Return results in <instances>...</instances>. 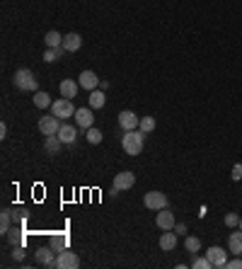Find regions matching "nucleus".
<instances>
[{
    "label": "nucleus",
    "instance_id": "17",
    "mask_svg": "<svg viewBox=\"0 0 242 269\" xmlns=\"http://www.w3.org/2000/svg\"><path fill=\"white\" fill-rule=\"evenodd\" d=\"M228 250L233 255H242V231H235L228 235Z\"/></svg>",
    "mask_w": 242,
    "mask_h": 269
},
{
    "label": "nucleus",
    "instance_id": "28",
    "mask_svg": "<svg viewBox=\"0 0 242 269\" xmlns=\"http://www.w3.org/2000/svg\"><path fill=\"white\" fill-rule=\"evenodd\" d=\"M102 139H104V133L100 129H94V126H90V129H87V143L97 146V143H102Z\"/></svg>",
    "mask_w": 242,
    "mask_h": 269
},
{
    "label": "nucleus",
    "instance_id": "2",
    "mask_svg": "<svg viewBox=\"0 0 242 269\" xmlns=\"http://www.w3.org/2000/svg\"><path fill=\"white\" fill-rule=\"evenodd\" d=\"M12 83H15V87L22 90V93H37V90H39L37 75L32 73L29 68H17L15 75H12Z\"/></svg>",
    "mask_w": 242,
    "mask_h": 269
},
{
    "label": "nucleus",
    "instance_id": "31",
    "mask_svg": "<svg viewBox=\"0 0 242 269\" xmlns=\"http://www.w3.org/2000/svg\"><path fill=\"white\" fill-rule=\"evenodd\" d=\"M225 226H228V228H237V226H240V216L237 214H225Z\"/></svg>",
    "mask_w": 242,
    "mask_h": 269
},
{
    "label": "nucleus",
    "instance_id": "20",
    "mask_svg": "<svg viewBox=\"0 0 242 269\" xmlns=\"http://www.w3.org/2000/svg\"><path fill=\"white\" fill-rule=\"evenodd\" d=\"M61 146H63V141L58 139V136H46V141H44V148H46L49 155H56L58 150H61Z\"/></svg>",
    "mask_w": 242,
    "mask_h": 269
},
{
    "label": "nucleus",
    "instance_id": "13",
    "mask_svg": "<svg viewBox=\"0 0 242 269\" xmlns=\"http://www.w3.org/2000/svg\"><path fill=\"white\" fill-rule=\"evenodd\" d=\"M133 185H136V175L129 172V170H124V172H119V175L114 177V187L116 189H131Z\"/></svg>",
    "mask_w": 242,
    "mask_h": 269
},
{
    "label": "nucleus",
    "instance_id": "35",
    "mask_svg": "<svg viewBox=\"0 0 242 269\" xmlns=\"http://www.w3.org/2000/svg\"><path fill=\"white\" fill-rule=\"evenodd\" d=\"M175 233H177V235L186 233V226H184V223H175Z\"/></svg>",
    "mask_w": 242,
    "mask_h": 269
},
{
    "label": "nucleus",
    "instance_id": "37",
    "mask_svg": "<svg viewBox=\"0 0 242 269\" xmlns=\"http://www.w3.org/2000/svg\"><path fill=\"white\" fill-rule=\"evenodd\" d=\"M237 228H240V231H242V216H240V226H237Z\"/></svg>",
    "mask_w": 242,
    "mask_h": 269
},
{
    "label": "nucleus",
    "instance_id": "7",
    "mask_svg": "<svg viewBox=\"0 0 242 269\" xmlns=\"http://www.w3.org/2000/svg\"><path fill=\"white\" fill-rule=\"evenodd\" d=\"M80 267V257L70 250H61L56 255V269H78Z\"/></svg>",
    "mask_w": 242,
    "mask_h": 269
},
{
    "label": "nucleus",
    "instance_id": "10",
    "mask_svg": "<svg viewBox=\"0 0 242 269\" xmlns=\"http://www.w3.org/2000/svg\"><path fill=\"white\" fill-rule=\"evenodd\" d=\"M78 83H80V87H85L87 93H92V90L100 87V78H97L94 71H83V73L78 75Z\"/></svg>",
    "mask_w": 242,
    "mask_h": 269
},
{
    "label": "nucleus",
    "instance_id": "1",
    "mask_svg": "<svg viewBox=\"0 0 242 269\" xmlns=\"http://www.w3.org/2000/svg\"><path fill=\"white\" fill-rule=\"evenodd\" d=\"M146 146V133L140 129H133V131H124L121 136V148L126 155H138L140 150Z\"/></svg>",
    "mask_w": 242,
    "mask_h": 269
},
{
    "label": "nucleus",
    "instance_id": "27",
    "mask_svg": "<svg viewBox=\"0 0 242 269\" xmlns=\"http://www.w3.org/2000/svg\"><path fill=\"white\" fill-rule=\"evenodd\" d=\"M155 126H158V124H155V119H153V117H143V119H140V126H138V129L143 131L146 136H148V133H153V131H155Z\"/></svg>",
    "mask_w": 242,
    "mask_h": 269
},
{
    "label": "nucleus",
    "instance_id": "18",
    "mask_svg": "<svg viewBox=\"0 0 242 269\" xmlns=\"http://www.w3.org/2000/svg\"><path fill=\"white\" fill-rule=\"evenodd\" d=\"M87 102H90V107H92V109H102L104 104H107V95H104V90H100V87H97V90H92V93H90Z\"/></svg>",
    "mask_w": 242,
    "mask_h": 269
},
{
    "label": "nucleus",
    "instance_id": "16",
    "mask_svg": "<svg viewBox=\"0 0 242 269\" xmlns=\"http://www.w3.org/2000/svg\"><path fill=\"white\" fill-rule=\"evenodd\" d=\"M78 90H80V83H78V80H70V78H68V80H63V83H61V95H63V97H68V100H75Z\"/></svg>",
    "mask_w": 242,
    "mask_h": 269
},
{
    "label": "nucleus",
    "instance_id": "33",
    "mask_svg": "<svg viewBox=\"0 0 242 269\" xmlns=\"http://www.w3.org/2000/svg\"><path fill=\"white\" fill-rule=\"evenodd\" d=\"M228 269H242V260L240 255H235V260H228V264H225Z\"/></svg>",
    "mask_w": 242,
    "mask_h": 269
},
{
    "label": "nucleus",
    "instance_id": "12",
    "mask_svg": "<svg viewBox=\"0 0 242 269\" xmlns=\"http://www.w3.org/2000/svg\"><path fill=\"white\" fill-rule=\"evenodd\" d=\"M54 248H39L34 252V257H37L39 264H44V267H56V257H54Z\"/></svg>",
    "mask_w": 242,
    "mask_h": 269
},
{
    "label": "nucleus",
    "instance_id": "25",
    "mask_svg": "<svg viewBox=\"0 0 242 269\" xmlns=\"http://www.w3.org/2000/svg\"><path fill=\"white\" fill-rule=\"evenodd\" d=\"M44 41H46L49 49H51V47H63V37L58 34L56 29H54V32H49L46 37H44Z\"/></svg>",
    "mask_w": 242,
    "mask_h": 269
},
{
    "label": "nucleus",
    "instance_id": "8",
    "mask_svg": "<svg viewBox=\"0 0 242 269\" xmlns=\"http://www.w3.org/2000/svg\"><path fill=\"white\" fill-rule=\"evenodd\" d=\"M119 126H121L124 131L138 129V126H140V117L136 114V111H131V109L119 111Z\"/></svg>",
    "mask_w": 242,
    "mask_h": 269
},
{
    "label": "nucleus",
    "instance_id": "5",
    "mask_svg": "<svg viewBox=\"0 0 242 269\" xmlns=\"http://www.w3.org/2000/svg\"><path fill=\"white\" fill-rule=\"evenodd\" d=\"M206 257L211 260L213 269H225V264H228V252H225L221 245H211V248L206 250Z\"/></svg>",
    "mask_w": 242,
    "mask_h": 269
},
{
    "label": "nucleus",
    "instance_id": "15",
    "mask_svg": "<svg viewBox=\"0 0 242 269\" xmlns=\"http://www.w3.org/2000/svg\"><path fill=\"white\" fill-rule=\"evenodd\" d=\"M80 47H83V37H80V34L70 32V34H65V37H63V49H65V51H70V54H73V51H78Z\"/></svg>",
    "mask_w": 242,
    "mask_h": 269
},
{
    "label": "nucleus",
    "instance_id": "32",
    "mask_svg": "<svg viewBox=\"0 0 242 269\" xmlns=\"http://www.w3.org/2000/svg\"><path fill=\"white\" fill-rule=\"evenodd\" d=\"M235 180V182H240L242 180V163H235L233 165V175H230Z\"/></svg>",
    "mask_w": 242,
    "mask_h": 269
},
{
    "label": "nucleus",
    "instance_id": "30",
    "mask_svg": "<svg viewBox=\"0 0 242 269\" xmlns=\"http://www.w3.org/2000/svg\"><path fill=\"white\" fill-rule=\"evenodd\" d=\"M191 269H213V264H211V260L208 257H196L194 262H191Z\"/></svg>",
    "mask_w": 242,
    "mask_h": 269
},
{
    "label": "nucleus",
    "instance_id": "23",
    "mask_svg": "<svg viewBox=\"0 0 242 269\" xmlns=\"http://www.w3.org/2000/svg\"><path fill=\"white\" fill-rule=\"evenodd\" d=\"M184 248H186V252H191V255L201 252V238H196V235H186Z\"/></svg>",
    "mask_w": 242,
    "mask_h": 269
},
{
    "label": "nucleus",
    "instance_id": "24",
    "mask_svg": "<svg viewBox=\"0 0 242 269\" xmlns=\"http://www.w3.org/2000/svg\"><path fill=\"white\" fill-rule=\"evenodd\" d=\"M65 49L63 47H51V49H46V54H44V61L46 63H54V61H58L61 58V54H63Z\"/></svg>",
    "mask_w": 242,
    "mask_h": 269
},
{
    "label": "nucleus",
    "instance_id": "22",
    "mask_svg": "<svg viewBox=\"0 0 242 269\" xmlns=\"http://www.w3.org/2000/svg\"><path fill=\"white\" fill-rule=\"evenodd\" d=\"M10 223H12V211H10V209H3V211H0V233H3V235L10 233Z\"/></svg>",
    "mask_w": 242,
    "mask_h": 269
},
{
    "label": "nucleus",
    "instance_id": "14",
    "mask_svg": "<svg viewBox=\"0 0 242 269\" xmlns=\"http://www.w3.org/2000/svg\"><path fill=\"white\" fill-rule=\"evenodd\" d=\"M160 248L165 252H172L175 248H177V233L172 231H165L162 235H160Z\"/></svg>",
    "mask_w": 242,
    "mask_h": 269
},
{
    "label": "nucleus",
    "instance_id": "6",
    "mask_svg": "<svg viewBox=\"0 0 242 269\" xmlns=\"http://www.w3.org/2000/svg\"><path fill=\"white\" fill-rule=\"evenodd\" d=\"M39 131H41L44 136H56L58 131H61V119H58L56 114L41 117V119H39Z\"/></svg>",
    "mask_w": 242,
    "mask_h": 269
},
{
    "label": "nucleus",
    "instance_id": "26",
    "mask_svg": "<svg viewBox=\"0 0 242 269\" xmlns=\"http://www.w3.org/2000/svg\"><path fill=\"white\" fill-rule=\"evenodd\" d=\"M51 248L56 252L68 250V235H54V238H51Z\"/></svg>",
    "mask_w": 242,
    "mask_h": 269
},
{
    "label": "nucleus",
    "instance_id": "34",
    "mask_svg": "<svg viewBox=\"0 0 242 269\" xmlns=\"http://www.w3.org/2000/svg\"><path fill=\"white\" fill-rule=\"evenodd\" d=\"M12 257H15L17 262H22V260H25V248H22V245H17V248L12 250Z\"/></svg>",
    "mask_w": 242,
    "mask_h": 269
},
{
    "label": "nucleus",
    "instance_id": "21",
    "mask_svg": "<svg viewBox=\"0 0 242 269\" xmlns=\"http://www.w3.org/2000/svg\"><path fill=\"white\" fill-rule=\"evenodd\" d=\"M51 97H49V93H44V90H37L34 93V107L37 109H46V107H51Z\"/></svg>",
    "mask_w": 242,
    "mask_h": 269
},
{
    "label": "nucleus",
    "instance_id": "9",
    "mask_svg": "<svg viewBox=\"0 0 242 269\" xmlns=\"http://www.w3.org/2000/svg\"><path fill=\"white\" fill-rule=\"evenodd\" d=\"M92 107H80V109H75V124L80 126V129H90L92 126V121H94V117H92Z\"/></svg>",
    "mask_w": 242,
    "mask_h": 269
},
{
    "label": "nucleus",
    "instance_id": "29",
    "mask_svg": "<svg viewBox=\"0 0 242 269\" xmlns=\"http://www.w3.org/2000/svg\"><path fill=\"white\" fill-rule=\"evenodd\" d=\"M8 240L12 242V248H15V245H25V235H22V233L17 231V228H10Z\"/></svg>",
    "mask_w": 242,
    "mask_h": 269
},
{
    "label": "nucleus",
    "instance_id": "4",
    "mask_svg": "<svg viewBox=\"0 0 242 269\" xmlns=\"http://www.w3.org/2000/svg\"><path fill=\"white\" fill-rule=\"evenodd\" d=\"M143 204H146V209L160 211V209H167V196L162 194V192H158V189H153V192H148V194L143 196Z\"/></svg>",
    "mask_w": 242,
    "mask_h": 269
},
{
    "label": "nucleus",
    "instance_id": "11",
    "mask_svg": "<svg viewBox=\"0 0 242 269\" xmlns=\"http://www.w3.org/2000/svg\"><path fill=\"white\" fill-rule=\"evenodd\" d=\"M155 223H158L160 231H175V223L177 221H175V214H172L170 209H160Z\"/></svg>",
    "mask_w": 242,
    "mask_h": 269
},
{
    "label": "nucleus",
    "instance_id": "36",
    "mask_svg": "<svg viewBox=\"0 0 242 269\" xmlns=\"http://www.w3.org/2000/svg\"><path fill=\"white\" fill-rule=\"evenodd\" d=\"M8 136V124H0V139H5Z\"/></svg>",
    "mask_w": 242,
    "mask_h": 269
},
{
    "label": "nucleus",
    "instance_id": "3",
    "mask_svg": "<svg viewBox=\"0 0 242 269\" xmlns=\"http://www.w3.org/2000/svg\"><path fill=\"white\" fill-rule=\"evenodd\" d=\"M51 114H56L58 119H70V117H75V107H73V100H68V97H61V100H56V102L51 104Z\"/></svg>",
    "mask_w": 242,
    "mask_h": 269
},
{
    "label": "nucleus",
    "instance_id": "19",
    "mask_svg": "<svg viewBox=\"0 0 242 269\" xmlns=\"http://www.w3.org/2000/svg\"><path fill=\"white\" fill-rule=\"evenodd\" d=\"M58 139L63 141V143H75V136H78V129L70 126V124H61V131L56 133Z\"/></svg>",
    "mask_w": 242,
    "mask_h": 269
}]
</instances>
